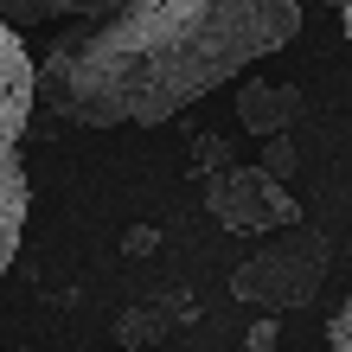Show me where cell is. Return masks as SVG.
<instances>
[{"instance_id":"8fae6325","label":"cell","mask_w":352,"mask_h":352,"mask_svg":"<svg viewBox=\"0 0 352 352\" xmlns=\"http://www.w3.org/2000/svg\"><path fill=\"white\" fill-rule=\"evenodd\" d=\"M276 346H282V327H276V314L250 320V333H243V352H276Z\"/></svg>"},{"instance_id":"6da1fadb","label":"cell","mask_w":352,"mask_h":352,"mask_svg":"<svg viewBox=\"0 0 352 352\" xmlns=\"http://www.w3.org/2000/svg\"><path fill=\"white\" fill-rule=\"evenodd\" d=\"M295 32L301 0H102L38 65V102L77 129H154Z\"/></svg>"},{"instance_id":"30bf717a","label":"cell","mask_w":352,"mask_h":352,"mask_svg":"<svg viewBox=\"0 0 352 352\" xmlns=\"http://www.w3.org/2000/svg\"><path fill=\"white\" fill-rule=\"evenodd\" d=\"M327 352H352V288H346V301H340V314L327 320Z\"/></svg>"},{"instance_id":"8992f818","label":"cell","mask_w":352,"mask_h":352,"mask_svg":"<svg viewBox=\"0 0 352 352\" xmlns=\"http://www.w3.org/2000/svg\"><path fill=\"white\" fill-rule=\"evenodd\" d=\"M167 327H173V307L135 301V307H122V314H116V346H122V352H160Z\"/></svg>"},{"instance_id":"4fadbf2b","label":"cell","mask_w":352,"mask_h":352,"mask_svg":"<svg viewBox=\"0 0 352 352\" xmlns=\"http://www.w3.org/2000/svg\"><path fill=\"white\" fill-rule=\"evenodd\" d=\"M340 7V26H346V45H352V0H333Z\"/></svg>"},{"instance_id":"9c48e42d","label":"cell","mask_w":352,"mask_h":352,"mask_svg":"<svg viewBox=\"0 0 352 352\" xmlns=\"http://www.w3.org/2000/svg\"><path fill=\"white\" fill-rule=\"evenodd\" d=\"M263 141H269V148H263L256 167H269L276 179H288V173H295V141H288V129H282V135H263Z\"/></svg>"},{"instance_id":"3957f363","label":"cell","mask_w":352,"mask_h":352,"mask_svg":"<svg viewBox=\"0 0 352 352\" xmlns=\"http://www.w3.org/2000/svg\"><path fill=\"white\" fill-rule=\"evenodd\" d=\"M38 102V71L26 45H19V26L0 19V276L19 256V237H26V122Z\"/></svg>"},{"instance_id":"7a4b0ae2","label":"cell","mask_w":352,"mask_h":352,"mask_svg":"<svg viewBox=\"0 0 352 352\" xmlns=\"http://www.w3.org/2000/svg\"><path fill=\"white\" fill-rule=\"evenodd\" d=\"M327 269H333V243L314 224H276V237L256 243L250 256L231 269V295L263 307V314H295L327 288Z\"/></svg>"},{"instance_id":"277c9868","label":"cell","mask_w":352,"mask_h":352,"mask_svg":"<svg viewBox=\"0 0 352 352\" xmlns=\"http://www.w3.org/2000/svg\"><path fill=\"white\" fill-rule=\"evenodd\" d=\"M205 212H212L224 231H276V224L301 218V199L269 167H237L231 160V167L205 173Z\"/></svg>"},{"instance_id":"7c38bea8","label":"cell","mask_w":352,"mask_h":352,"mask_svg":"<svg viewBox=\"0 0 352 352\" xmlns=\"http://www.w3.org/2000/svg\"><path fill=\"white\" fill-rule=\"evenodd\" d=\"M122 250H129V256H154L160 231H154V224H129V231H122Z\"/></svg>"},{"instance_id":"5b68a950","label":"cell","mask_w":352,"mask_h":352,"mask_svg":"<svg viewBox=\"0 0 352 352\" xmlns=\"http://www.w3.org/2000/svg\"><path fill=\"white\" fill-rule=\"evenodd\" d=\"M307 109V96L295 84H243L237 90V122L250 135H282V129H295Z\"/></svg>"},{"instance_id":"ba28073f","label":"cell","mask_w":352,"mask_h":352,"mask_svg":"<svg viewBox=\"0 0 352 352\" xmlns=\"http://www.w3.org/2000/svg\"><path fill=\"white\" fill-rule=\"evenodd\" d=\"M218 167H231V148H224V135H199V141H192V154H186V173L205 179V173H218Z\"/></svg>"},{"instance_id":"52a82bcc","label":"cell","mask_w":352,"mask_h":352,"mask_svg":"<svg viewBox=\"0 0 352 352\" xmlns=\"http://www.w3.org/2000/svg\"><path fill=\"white\" fill-rule=\"evenodd\" d=\"M102 0H0V19L7 26H45V19H84V13H96Z\"/></svg>"}]
</instances>
